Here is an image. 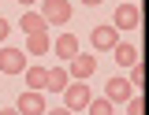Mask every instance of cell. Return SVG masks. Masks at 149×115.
Instances as JSON below:
<instances>
[{"mask_svg":"<svg viewBox=\"0 0 149 115\" xmlns=\"http://www.w3.org/2000/svg\"><path fill=\"white\" fill-rule=\"evenodd\" d=\"M74 15L71 0H41V19L49 22V26H67Z\"/></svg>","mask_w":149,"mask_h":115,"instance_id":"cell-1","label":"cell"},{"mask_svg":"<svg viewBox=\"0 0 149 115\" xmlns=\"http://www.w3.org/2000/svg\"><path fill=\"white\" fill-rule=\"evenodd\" d=\"M63 100H67V112H86V104L93 100V93H90V85L86 82H67L63 85Z\"/></svg>","mask_w":149,"mask_h":115,"instance_id":"cell-2","label":"cell"},{"mask_svg":"<svg viewBox=\"0 0 149 115\" xmlns=\"http://www.w3.org/2000/svg\"><path fill=\"white\" fill-rule=\"evenodd\" d=\"M30 63H26V52L22 48H11V45H4L0 48V71L4 74H22Z\"/></svg>","mask_w":149,"mask_h":115,"instance_id":"cell-3","label":"cell"},{"mask_svg":"<svg viewBox=\"0 0 149 115\" xmlns=\"http://www.w3.org/2000/svg\"><path fill=\"white\" fill-rule=\"evenodd\" d=\"M93 71H97V59L86 56V52H74V56L67 59V74H71L74 82H86V78H93Z\"/></svg>","mask_w":149,"mask_h":115,"instance_id":"cell-4","label":"cell"},{"mask_svg":"<svg viewBox=\"0 0 149 115\" xmlns=\"http://www.w3.org/2000/svg\"><path fill=\"white\" fill-rule=\"evenodd\" d=\"M116 41H119V30L108 26V22L93 26V34H90V45L97 48V52H112V48H116Z\"/></svg>","mask_w":149,"mask_h":115,"instance_id":"cell-5","label":"cell"},{"mask_svg":"<svg viewBox=\"0 0 149 115\" xmlns=\"http://www.w3.org/2000/svg\"><path fill=\"white\" fill-rule=\"evenodd\" d=\"M45 96H41V89H26V93L19 96V104H15V112L19 115H45Z\"/></svg>","mask_w":149,"mask_h":115,"instance_id":"cell-6","label":"cell"},{"mask_svg":"<svg viewBox=\"0 0 149 115\" xmlns=\"http://www.w3.org/2000/svg\"><path fill=\"white\" fill-rule=\"evenodd\" d=\"M138 22H142V11H138V4H119V8H116V22H112V26H116V30H138Z\"/></svg>","mask_w":149,"mask_h":115,"instance_id":"cell-7","label":"cell"},{"mask_svg":"<svg viewBox=\"0 0 149 115\" xmlns=\"http://www.w3.org/2000/svg\"><path fill=\"white\" fill-rule=\"evenodd\" d=\"M67 82H71L67 67H45V89H49V93H63Z\"/></svg>","mask_w":149,"mask_h":115,"instance_id":"cell-8","label":"cell"},{"mask_svg":"<svg viewBox=\"0 0 149 115\" xmlns=\"http://www.w3.org/2000/svg\"><path fill=\"white\" fill-rule=\"evenodd\" d=\"M130 93H134V89H130L127 78H108V85H104V96H108L112 104H123Z\"/></svg>","mask_w":149,"mask_h":115,"instance_id":"cell-9","label":"cell"},{"mask_svg":"<svg viewBox=\"0 0 149 115\" xmlns=\"http://www.w3.org/2000/svg\"><path fill=\"white\" fill-rule=\"evenodd\" d=\"M49 48H52V45H49V34H45V30H41V34H26V48H22L26 56H49Z\"/></svg>","mask_w":149,"mask_h":115,"instance_id":"cell-10","label":"cell"},{"mask_svg":"<svg viewBox=\"0 0 149 115\" xmlns=\"http://www.w3.org/2000/svg\"><path fill=\"white\" fill-rule=\"evenodd\" d=\"M52 52L60 59H71L74 52H78V37H74V34H60V37L52 41Z\"/></svg>","mask_w":149,"mask_h":115,"instance_id":"cell-11","label":"cell"},{"mask_svg":"<svg viewBox=\"0 0 149 115\" xmlns=\"http://www.w3.org/2000/svg\"><path fill=\"white\" fill-rule=\"evenodd\" d=\"M19 30H22V34H41V30H49V22L41 19V11H26V15L19 19Z\"/></svg>","mask_w":149,"mask_h":115,"instance_id":"cell-12","label":"cell"},{"mask_svg":"<svg viewBox=\"0 0 149 115\" xmlns=\"http://www.w3.org/2000/svg\"><path fill=\"white\" fill-rule=\"evenodd\" d=\"M112 52H116V63H123V67H130V63L138 59V48L127 45V41H116V48H112Z\"/></svg>","mask_w":149,"mask_h":115,"instance_id":"cell-13","label":"cell"},{"mask_svg":"<svg viewBox=\"0 0 149 115\" xmlns=\"http://www.w3.org/2000/svg\"><path fill=\"white\" fill-rule=\"evenodd\" d=\"M127 82H130V89H138V93H142V85H146V63H142V59H134V63H130Z\"/></svg>","mask_w":149,"mask_h":115,"instance_id":"cell-14","label":"cell"},{"mask_svg":"<svg viewBox=\"0 0 149 115\" xmlns=\"http://www.w3.org/2000/svg\"><path fill=\"white\" fill-rule=\"evenodd\" d=\"M22 78H26V89H45V67H26Z\"/></svg>","mask_w":149,"mask_h":115,"instance_id":"cell-15","label":"cell"},{"mask_svg":"<svg viewBox=\"0 0 149 115\" xmlns=\"http://www.w3.org/2000/svg\"><path fill=\"white\" fill-rule=\"evenodd\" d=\"M86 112L90 115H112V100L108 96H93L90 104H86Z\"/></svg>","mask_w":149,"mask_h":115,"instance_id":"cell-16","label":"cell"},{"mask_svg":"<svg viewBox=\"0 0 149 115\" xmlns=\"http://www.w3.org/2000/svg\"><path fill=\"white\" fill-rule=\"evenodd\" d=\"M127 115H146V100H142V93H138V96L130 93L127 96Z\"/></svg>","mask_w":149,"mask_h":115,"instance_id":"cell-17","label":"cell"},{"mask_svg":"<svg viewBox=\"0 0 149 115\" xmlns=\"http://www.w3.org/2000/svg\"><path fill=\"white\" fill-rule=\"evenodd\" d=\"M8 34H11V22L0 15V41H8Z\"/></svg>","mask_w":149,"mask_h":115,"instance_id":"cell-18","label":"cell"},{"mask_svg":"<svg viewBox=\"0 0 149 115\" xmlns=\"http://www.w3.org/2000/svg\"><path fill=\"white\" fill-rule=\"evenodd\" d=\"M45 115H74V112H67V108H56V112H49V108H45Z\"/></svg>","mask_w":149,"mask_h":115,"instance_id":"cell-19","label":"cell"},{"mask_svg":"<svg viewBox=\"0 0 149 115\" xmlns=\"http://www.w3.org/2000/svg\"><path fill=\"white\" fill-rule=\"evenodd\" d=\"M82 4H90V8H97V4H104V0H82Z\"/></svg>","mask_w":149,"mask_h":115,"instance_id":"cell-20","label":"cell"},{"mask_svg":"<svg viewBox=\"0 0 149 115\" xmlns=\"http://www.w3.org/2000/svg\"><path fill=\"white\" fill-rule=\"evenodd\" d=\"M0 115H19V112H15V108H4V112H0Z\"/></svg>","mask_w":149,"mask_h":115,"instance_id":"cell-21","label":"cell"},{"mask_svg":"<svg viewBox=\"0 0 149 115\" xmlns=\"http://www.w3.org/2000/svg\"><path fill=\"white\" fill-rule=\"evenodd\" d=\"M19 4H22V8H30V4H37V0H19Z\"/></svg>","mask_w":149,"mask_h":115,"instance_id":"cell-22","label":"cell"}]
</instances>
